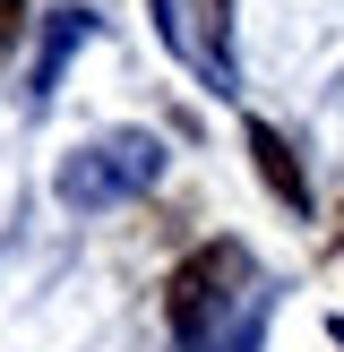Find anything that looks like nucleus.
<instances>
[{
    "mask_svg": "<svg viewBox=\"0 0 344 352\" xmlns=\"http://www.w3.org/2000/svg\"><path fill=\"white\" fill-rule=\"evenodd\" d=\"M250 284V250L241 241H198L181 267L164 275V327L181 352H215V336L233 327V301Z\"/></svg>",
    "mask_w": 344,
    "mask_h": 352,
    "instance_id": "nucleus-2",
    "label": "nucleus"
},
{
    "mask_svg": "<svg viewBox=\"0 0 344 352\" xmlns=\"http://www.w3.org/2000/svg\"><path fill=\"white\" fill-rule=\"evenodd\" d=\"M155 181H164V138L155 129H103V138H86L78 155H61V172H52V189H61L69 215L129 206V198H147Z\"/></svg>",
    "mask_w": 344,
    "mask_h": 352,
    "instance_id": "nucleus-1",
    "label": "nucleus"
},
{
    "mask_svg": "<svg viewBox=\"0 0 344 352\" xmlns=\"http://www.w3.org/2000/svg\"><path fill=\"white\" fill-rule=\"evenodd\" d=\"M17 26H26V17H17V0H0V43H9Z\"/></svg>",
    "mask_w": 344,
    "mask_h": 352,
    "instance_id": "nucleus-6",
    "label": "nucleus"
},
{
    "mask_svg": "<svg viewBox=\"0 0 344 352\" xmlns=\"http://www.w3.org/2000/svg\"><path fill=\"white\" fill-rule=\"evenodd\" d=\"M250 164H258V181H267L284 206H310V181H301V164H292V146L267 129V120H250Z\"/></svg>",
    "mask_w": 344,
    "mask_h": 352,
    "instance_id": "nucleus-4",
    "label": "nucleus"
},
{
    "mask_svg": "<svg viewBox=\"0 0 344 352\" xmlns=\"http://www.w3.org/2000/svg\"><path fill=\"white\" fill-rule=\"evenodd\" d=\"M198 26H206V52H224V34H233V0H198Z\"/></svg>",
    "mask_w": 344,
    "mask_h": 352,
    "instance_id": "nucleus-5",
    "label": "nucleus"
},
{
    "mask_svg": "<svg viewBox=\"0 0 344 352\" xmlns=\"http://www.w3.org/2000/svg\"><path fill=\"white\" fill-rule=\"evenodd\" d=\"M86 26H95L86 9H52L43 17V52H34V69H26V103H43L52 86H61V69H69V52L86 43Z\"/></svg>",
    "mask_w": 344,
    "mask_h": 352,
    "instance_id": "nucleus-3",
    "label": "nucleus"
}]
</instances>
